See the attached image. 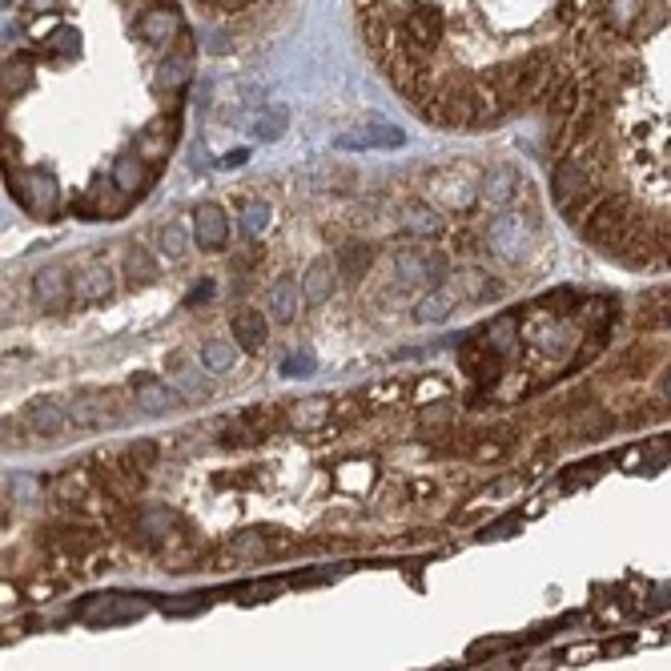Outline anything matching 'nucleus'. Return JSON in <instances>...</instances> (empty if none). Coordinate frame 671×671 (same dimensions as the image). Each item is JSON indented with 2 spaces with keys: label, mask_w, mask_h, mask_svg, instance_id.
I'll return each mask as SVG.
<instances>
[{
  "label": "nucleus",
  "mask_w": 671,
  "mask_h": 671,
  "mask_svg": "<svg viewBox=\"0 0 671 671\" xmlns=\"http://www.w3.org/2000/svg\"><path fill=\"white\" fill-rule=\"evenodd\" d=\"M490 245H495L503 258H514V245H523V221L519 218H495V226H490Z\"/></svg>",
  "instance_id": "nucleus-17"
},
{
  "label": "nucleus",
  "mask_w": 671,
  "mask_h": 671,
  "mask_svg": "<svg viewBox=\"0 0 671 671\" xmlns=\"http://www.w3.org/2000/svg\"><path fill=\"white\" fill-rule=\"evenodd\" d=\"M245 158H250V153H245V149H242V153H229V158H226V166H242Z\"/></svg>",
  "instance_id": "nucleus-46"
},
{
  "label": "nucleus",
  "mask_w": 671,
  "mask_h": 671,
  "mask_svg": "<svg viewBox=\"0 0 671 671\" xmlns=\"http://www.w3.org/2000/svg\"><path fill=\"white\" fill-rule=\"evenodd\" d=\"M201 362H205V370H229L234 366V346H226V342H205Z\"/></svg>",
  "instance_id": "nucleus-31"
},
{
  "label": "nucleus",
  "mask_w": 671,
  "mask_h": 671,
  "mask_svg": "<svg viewBox=\"0 0 671 671\" xmlns=\"http://www.w3.org/2000/svg\"><path fill=\"white\" fill-rule=\"evenodd\" d=\"M270 310H274V318H278V322H289V318H294V310H297V286L289 278H282V282H274V286H270Z\"/></svg>",
  "instance_id": "nucleus-18"
},
{
  "label": "nucleus",
  "mask_w": 671,
  "mask_h": 671,
  "mask_svg": "<svg viewBox=\"0 0 671 671\" xmlns=\"http://www.w3.org/2000/svg\"><path fill=\"white\" fill-rule=\"evenodd\" d=\"M229 547H234V555H266V551H270V543H266L262 531H245V535H237Z\"/></svg>",
  "instance_id": "nucleus-35"
},
{
  "label": "nucleus",
  "mask_w": 671,
  "mask_h": 671,
  "mask_svg": "<svg viewBox=\"0 0 671 671\" xmlns=\"http://www.w3.org/2000/svg\"><path fill=\"white\" fill-rule=\"evenodd\" d=\"M559 659H563V663H571V659H595V647H583V644H579V647H571V652H563Z\"/></svg>",
  "instance_id": "nucleus-44"
},
{
  "label": "nucleus",
  "mask_w": 671,
  "mask_h": 671,
  "mask_svg": "<svg viewBox=\"0 0 671 671\" xmlns=\"http://www.w3.org/2000/svg\"><path fill=\"white\" fill-rule=\"evenodd\" d=\"M125 274H129V282H153L158 278V262H153L145 250L133 245V250L125 253Z\"/></svg>",
  "instance_id": "nucleus-24"
},
{
  "label": "nucleus",
  "mask_w": 671,
  "mask_h": 671,
  "mask_svg": "<svg viewBox=\"0 0 671 671\" xmlns=\"http://www.w3.org/2000/svg\"><path fill=\"white\" fill-rule=\"evenodd\" d=\"M141 153H121L117 158V166H113V185L121 193H137L141 185H145V166H141Z\"/></svg>",
  "instance_id": "nucleus-15"
},
{
  "label": "nucleus",
  "mask_w": 671,
  "mask_h": 671,
  "mask_svg": "<svg viewBox=\"0 0 671 671\" xmlns=\"http://www.w3.org/2000/svg\"><path fill=\"white\" fill-rule=\"evenodd\" d=\"M141 33H145L149 41H166V36L174 33V12H149V17L141 20Z\"/></svg>",
  "instance_id": "nucleus-33"
},
{
  "label": "nucleus",
  "mask_w": 671,
  "mask_h": 671,
  "mask_svg": "<svg viewBox=\"0 0 671 671\" xmlns=\"http://www.w3.org/2000/svg\"><path fill=\"white\" fill-rule=\"evenodd\" d=\"M514 330H519V322H514L511 314H503V318H495L490 322V330H487V338H490V346L503 354V350H511L514 346Z\"/></svg>",
  "instance_id": "nucleus-30"
},
{
  "label": "nucleus",
  "mask_w": 671,
  "mask_h": 671,
  "mask_svg": "<svg viewBox=\"0 0 671 671\" xmlns=\"http://www.w3.org/2000/svg\"><path fill=\"white\" fill-rule=\"evenodd\" d=\"M406 394H410V386L402 382V378H386V382L370 386L366 402H370V406H394V402H402Z\"/></svg>",
  "instance_id": "nucleus-23"
},
{
  "label": "nucleus",
  "mask_w": 671,
  "mask_h": 671,
  "mask_svg": "<svg viewBox=\"0 0 671 671\" xmlns=\"http://www.w3.org/2000/svg\"><path fill=\"white\" fill-rule=\"evenodd\" d=\"M166 149H169V125H153V129H145L137 137V153L145 161H153V166L166 158Z\"/></svg>",
  "instance_id": "nucleus-20"
},
{
  "label": "nucleus",
  "mask_w": 671,
  "mask_h": 671,
  "mask_svg": "<svg viewBox=\"0 0 671 671\" xmlns=\"http://www.w3.org/2000/svg\"><path fill=\"white\" fill-rule=\"evenodd\" d=\"M25 419L36 435H61L65 430V410L57 406V402H33Z\"/></svg>",
  "instance_id": "nucleus-16"
},
{
  "label": "nucleus",
  "mask_w": 671,
  "mask_h": 671,
  "mask_svg": "<svg viewBox=\"0 0 671 671\" xmlns=\"http://www.w3.org/2000/svg\"><path fill=\"white\" fill-rule=\"evenodd\" d=\"M482 193H487L490 201H506L514 193V174L511 169H498L495 177H487V185H482Z\"/></svg>",
  "instance_id": "nucleus-34"
},
{
  "label": "nucleus",
  "mask_w": 671,
  "mask_h": 671,
  "mask_svg": "<svg viewBox=\"0 0 671 671\" xmlns=\"http://www.w3.org/2000/svg\"><path fill=\"white\" fill-rule=\"evenodd\" d=\"M451 302H454V297L446 294V289L422 297V302H419V322H446V314H451Z\"/></svg>",
  "instance_id": "nucleus-28"
},
{
  "label": "nucleus",
  "mask_w": 671,
  "mask_h": 671,
  "mask_svg": "<svg viewBox=\"0 0 671 671\" xmlns=\"http://www.w3.org/2000/svg\"><path fill=\"white\" fill-rule=\"evenodd\" d=\"M370 482H374V467L370 462H342L338 471H334V487L346 490V495H362V490H370Z\"/></svg>",
  "instance_id": "nucleus-11"
},
{
  "label": "nucleus",
  "mask_w": 671,
  "mask_h": 671,
  "mask_svg": "<svg viewBox=\"0 0 671 671\" xmlns=\"http://www.w3.org/2000/svg\"><path fill=\"white\" fill-rule=\"evenodd\" d=\"M603 430H611V419L603 414V410H591V414L583 419V435L595 438V435H603Z\"/></svg>",
  "instance_id": "nucleus-40"
},
{
  "label": "nucleus",
  "mask_w": 671,
  "mask_h": 671,
  "mask_svg": "<svg viewBox=\"0 0 671 671\" xmlns=\"http://www.w3.org/2000/svg\"><path fill=\"white\" fill-rule=\"evenodd\" d=\"M158 250L166 253L169 262H181L185 250H189V229H185L181 221H169V226L158 234Z\"/></svg>",
  "instance_id": "nucleus-19"
},
{
  "label": "nucleus",
  "mask_w": 671,
  "mask_h": 671,
  "mask_svg": "<svg viewBox=\"0 0 671 671\" xmlns=\"http://www.w3.org/2000/svg\"><path fill=\"white\" fill-rule=\"evenodd\" d=\"M402 229L414 234V237H427V234H435L438 229V213L430 210V205H410L406 218H402Z\"/></svg>",
  "instance_id": "nucleus-21"
},
{
  "label": "nucleus",
  "mask_w": 671,
  "mask_h": 671,
  "mask_svg": "<svg viewBox=\"0 0 671 671\" xmlns=\"http://www.w3.org/2000/svg\"><path fill=\"white\" fill-rule=\"evenodd\" d=\"M133 398H137V406L145 410V414H169V410L181 402V394H177L174 386H166L161 378L145 374V378H133Z\"/></svg>",
  "instance_id": "nucleus-5"
},
{
  "label": "nucleus",
  "mask_w": 671,
  "mask_h": 671,
  "mask_svg": "<svg viewBox=\"0 0 671 671\" xmlns=\"http://www.w3.org/2000/svg\"><path fill=\"white\" fill-rule=\"evenodd\" d=\"M141 611L145 607L125 599V595H96L81 607V619H89V623H129V619H141Z\"/></svg>",
  "instance_id": "nucleus-4"
},
{
  "label": "nucleus",
  "mask_w": 671,
  "mask_h": 671,
  "mask_svg": "<svg viewBox=\"0 0 671 671\" xmlns=\"http://www.w3.org/2000/svg\"><path fill=\"white\" fill-rule=\"evenodd\" d=\"M193 234H197V242L205 245V250H221L229 237L226 213H221L218 205H201V210L193 213Z\"/></svg>",
  "instance_id": "nucleus-6"
},
{
  "label": "nucleus",
  "mask_w": 671,
  "mask_h": 671,
  "mask_svg": "<svg viewBox=\"0 0 671 671\" xmlns=\"http://www.w3.org/2000/svg\"><path fill=\"white\" fill-rule=\"evenodd\" d=\"M659 390H663V398H671V374H667V378H663V382H659Z\"/></svg>",
  "instance_id": "nucleus-47"
},
{
  "label": "nucleus",
  "mask_w": 671,
  "mask_h": 671,
  "mask_svg": "<svg viewBox=\"0 0 671 671\" xmlns=\"http://www.w3.org/2000/svg\"><path fill=\"white\" fill-rule=\"evenodd\" d=\"M174 370H177V386H181L185 398H205V394H210V386L197 378V370H189V362H185L181 354L174 358Z\"/></svg>",
  "instance_id": "nucleus-27"
},
{
  "label": "nucleus",
  "mask_w": 671,
  "mask_h": 671,
  "mask_svg": "<svg viewBox=\"0 0 671 671\" xmlns=\"http://www.w3.org/2000/svg\"><path fill=\"white\" fill-rule=\"evenodd\" d=\"M282 133H286V113H282V109H274V113H262V121H258V137L278 141Z\"/></svg>",
  "instance_id": "nucleus-37"
},
{
  "label": "nucleus",
  "mask_w": 671,
  "mask_h": 671,
  "mask_svg": "<svg viewBox=\"0 0 671 671\" xmlns=\"http://www.w3.org/2000/svg\"><path fill=\"white\" fill-rule=\"evenodd\" d=\"M266 334H270L266 314H258V310H237L234 314V342L245 354H258V350L266 346Z\"/></svg>",
  "instance_id": "nucleus-8"
},
{
  "label": "nucleus",
  "mask_w": 671,
  "mask_h": 671,
  "mask_svg": "<svg viewBox=\"0 0 671 671\" xmlns=\"http://www.w3.org/2000/svg\"><path fill=\"white\" fill-rule=\"evenodd\" d=\"M474 197H479V189H474V181H435V201L443 205V210H471Z\"/></svg>",
  "instance_id": "nucleus-13"
},
{
  "label": "nucleus",
  "mask_w": 671,
  "mask_h": 671,
  "mask_svg": "<svg viewBox=\"0 0 671 671\" xmlns=\"http://www.w3.org/2000/svg\"><path fill=\"white\" fill-rule=\"evenodd\" d=\"M370 53L438 125H487L575 77L607 0H358Z\"/></svg>",
  "instance_id": "nucleus-1"
},
{
  "label": "nucleus",
  "mask_w": 671,
  "mask_h": 671,
  "mask_svg": "<svg viewBox=\"0 0 671 671\" xmlns=\"http://www.w3.org/2000/svg\"><path fill=\"white\" fill-rule=\"evenodd\" d=\"M334 274H338V262H330V258H318L310 270H305V282H302V297L310 305H322L326 297H330L334 289Z\"/></svg>",
  "instance_id": "nucleus-9"
},
{
  "label": "nucleus",
  "mask_w": 671,
  "mask_h": 671,
  "mask_svg": "<svg viewBox=\"0 0 671 671\" xmlns=\"http://www.w3.org/2000/svg\"><path fill=\"white\" fill-rule=\"evenodd\" d=\"M310 370H314V354H310V350H302V354H289V358H286L282 374H289V378H305Z\"/></svg>",
  "instance_id": "nucleus-38"
},
{
  "label": "nucleus",
  "mask_w": 671,
  "mask_h": 671,
  "mask_svg": "<svg viewBox=\"0 0 671 671\" xmlns=\"http://www.w3.org/2000/svg\"><path fill=\"white\" fill-rule=\"evenodd\" d=\"M595 474H599V462H591V467H575V474L567 479V487L575 490V487H583V482H591Z\"/></svg>",
  "instance_id": "nucleus-43"
},
{
  "label": "nucleus",
  "mask_w": 671,
  "mask_h": 671,
  "mask_svg": "<svg viewBox=\"0 0 671 671\" xmlns=\"http://www.w3.org/2000/svg\"><path fill=\"white\" fill-rule=\"evenodd\" d=\"M274 427H278V419H274L270 406H250V410H242L237 419L226 422V443L229 446H253V443H262V438H270Z\"/></svg>",
  "instance_id": "nucleus-3"
},
{
  "label": "nucleus",
  "mask_w": 671,
  "mask_h": 671,
  "mask_svg": "<svg viewBox=\"0 0 671 671\" xmlns=\"http://www.w3.org/2000/svg\"><path fill=\"white\" fill-rule=\"evenodd\" d=\"M210 12H218V17H237V12H250L253 4H262V0H201Z\"/></svg>",
  "instance_id": "nucleus-36"
},
{
  "label": "nucleus",
  "mask_w": 671,
  "mask_h": 671,
  "mask_svg": "<svg viewBox=\"0 0 671 671\" xmlns=\"http://www.w3.org/2000/svg\"><path fill=\"white\" fill-rule=\"evenodd\" d=\"M410 495H414V498H430V495H435V482L414 479V482H410Z\"/></svg>",
  "instance_id": "nucleus-45"
},
{
  "label": "nucleus",
  "mask_w": 671,
  "mask_h": 671,
  "mask_svg": "<svg viewBox=\"0 0 671 671\" xmlns=\"http://www.w3.org/2000/svg\"><path fill=\"white\" fill-rule=\"evenodd\" d=\"M161 559H166V571H189V567L201 559V551H197V543H193L189 535H169Z\"/></svg>",
  "instance_id": "nucleus-12"
},
{
  "label": "nucleus",
  "mask_w": 671,
  "mask_h": 671,
  "mask_svg": "<svg viewBox=\"0 0 671 671\" xmlns=\"http://www.w3.org/2000/svg\"><path fill=\"white\" fill-rule=\"evenodd\" d=\"M366 141H370V149H374V145L394 149V145H402V141H406V133H402L398 125H386L382 117H370V125H366Z\"/></svg>",
  "instance_id": "nucleus-26"
},
{
  "label": "nucleus",
  "mask_w": 671,
  "mask_h": 671,
  "mask_svg": "<svg viewBox=\"0 0 671 671\" xmlns=\"http://www.w3.org/2000/svg\"><path fill=\"white\" fill-rule=\"evenodd\" d=\"M498 647H503V639H479V644H474L471 652H467V659L474 663V659H482V655H495Z\"/></svg>",
  "instance_id": "nucleus-42"
},
{
  "label": "nucleus",
  "mask_w": 671,
  "mask_h": 671,
  "mask_svg": "<svg viewBox=\"0 0 671 671\" xmlns=\"http://www.w3.org/2000/svg\"><path fill=\"white\" fill-rule=\"evenodd\" d=\"M575 81L603 117L636 109L639 125L671 121V0H636L628 25L611 20L587 49Z\"/></svg>",
  "instance_id": "nucleus-2"
},
{
  "label": "nucleus",
  "mask_w": 671,
  "mask_h": 671,
  "mask_svg": "<svg viewBox=\"0 0 671 671\" xmlns=\"http://www.w3.org/2000/svg\"><path fill=\"white\" fill-rule=\"evenodd\" d=\"M73 289H77L81 302H101V297H109V289H113V274H109L105 266H89Z\"/></svg>",
  "instance_id": "nucleus-14"
},
{
  "label": "nucleus",
  "mask_w": 671,
  "mask_h": 671,
  "mask_svg": "<svg viewBox=\"0 0 671 671\" xmlns=\"http://www.w3.org/2000/svg\"><path fill=\"white\" fill-rule=\"evenodd\" d=\"M85 490H89V479L81 471H69L53 482V495L57 503H85Z\"/></svg>",
  "instance_id": "nucleus-22"
},
{
  "label": "nucleus",
  "mask_w": 671,
  "mask_h": 671,
  "mask_svg": "<svg viewBox=\"0 0 671 671\" xmlns=\"http://www.w3.org/2000/svg\"><path fill=\"white\" fill-rule=\"evenodd\" d=\"M36 297H41V305H49V310H57V305H65V297H69V278H65L61 270H41L33 282Z\"/></svg>",
  "instance_id": "nucleus-10"
},
{
  "label": "nucleus",
  "mask_w": 671,
  "mask_h": 671,
  "mask_svg": "<svg viewBox=\"0 0 671 671\" xmlns=\"http://www.w3.org/2000/svg\"><path fill=\"white\" fill-rule=\"evenodd\" d=\"M330 398H302L289 406V427L302 430V435H318L330 422Z\"/></svg>",
  "instance_id": "nucleus-7"
},
{
  "label": "nucleus",
  "mask_w": 671,
  "mask_h": 671,
  "mask_svg": "<svg viewBox=\"0 0 671 671\" xmlns=\"http://www.w3.org/2000/svg\"><path fill=\"white\" fill-rule=\"evenodd\" d=\"M506 454V438L503 443H490V438H482L479 446H474V462H498Z\"/></svg>",
  "instance_id": "nucleus-39"
},
{
  "label": "nucleus",
  "mask_w": 671,
  "mask_h": 671,
  "mask_svg": "<svg viewBox=\"0 0 671 671\" xmlns=\"http://www.w3.org/2000/svg\"><path fill=\"white\" fill-rule=\"evenodd\" d=\"M519 523H523V519H519V514H511V519H503V523L487 527V535H482V539H506L511 531H519Z\"/></svg>",
  "instance_id": "nucleus-41"
},
{
  "label": "nucleus",
  "mask_w": 671,
  "mask_h": 671,
  "mask_svg": "<svg viewBox=\"0 0 671 671\" xmlns=\"http://www.w3.org/2000/svg\"><path fill=\"white\" fill-rule=\"evenodd\" d=\"M366 262H370L366 245H342L338 250V274L342 278H358V274L366 270Z\"/></svg>",
  "instance_id": "nucleus-25"
},
{
  "label": "nucleus",
  "mask_w": 671,
  "mask_h": 671,
  "mask_svg": "<svg viewBox=\"0 0 671 671\" xmlns=\"http://www.w3.org/2000/svg\"><path fill=\"white\" fill-rule=\"evenodd\" d=\"M266 229H270V210H266V205H245L242 234L245 237H258V234H266Z\"/></svg>",
  "instance_id": "nucleus-32"
},
{
  "label": "nucleus",
  "mask_w": 671,
  "mask_h": 671,
  "mask_svg": "<svg viewBox=\"0 0 671 671\" xmlns=\"http://www.w3.org/2000/svg\"><path fill=\"white\" fill-rule=\"evenodd\" d=\"M446 394H451V382H446V378H422V382L410 390V398L419 402V406H430V402H443Z\"/></svg>",
  "instance_id": "nucleus-29"
}]
</instances>
